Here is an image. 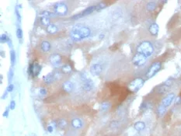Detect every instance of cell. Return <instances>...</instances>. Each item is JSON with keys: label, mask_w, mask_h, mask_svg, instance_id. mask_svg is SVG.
Wrapping results in <instances>:
<instances>
[{"label": "cell", "mask_w": 181, "mask_h": 136, "mask_svg": "<svg viewBox=\"0 0 181 136\" xmlns=\"http://www.w3.org/2000/svg\"><path fill=\"white\" fill-rule=\"evenodd\" d=\"M162 68V64L160 62H153V64L151 65L150 67L148 68L147 72L146 73V77L147 79H151L153 78L154 76L157 74L158 72H160V69Z\"/></svg>", "instance_id": "3"}, {"label": "cell", "mask_w": 181, "mask_h": 136, "mask_svg": "<svg viewBox=\"0 0 181 136\" xmlns=\"http://www.w3.org/2000/svg\"><path fill=\"white\" fill-rule=\"evenodd\" d=\"M47 32L51 34H55L58 31V26L55 25V24H51L49 26H47Z\"/></svg>", "instance_id": "20"}, {"label": "cell", "mask_w": 181, "mask_h": 136, "mask_svg": "<svg viewBox=\"0 0 181 136\" xmlns=\"http://www.w3.org/2000/svg\"><path fill=\"white\" fill-rule=\"evenodd\" d=\"M94 84L93 82L90 79H87L86 80H83V89L85 92H90L93 90Z\"/></svg>", "instance_id": "12"}, {"label": "cell", "mask_w": 181, "mask_h": 136, "mask_svg": "<svg viewBox=\"0 0 181 136\" xmlns=\"http://www.w3.org/2000/svg\"><path fill=\"white\" fill-rule=\"evenodd\" d=\"M41 23L44 26H49L50 25V17H42L41 18Z\"/></svg>", "instance_id": "25"}, {"label": "cell", "mask_w": 181, "mask_h": 136, "mask_svg": "<svg viewBox=\"0 0 181 136\" xmlns=\"http://www.w3.org/2000/svg\"><path fill=\"white\" fill-rule=\"evenodd\" d=\"M145 83V80L142 78H136L128 84V90L132 93H136L140 90Z\"/></svg>", "instance_id": "4"}, {"label": "cell", "mask_w": 181, "mask_h": 136, "mask_svg": "<svg viewBox=\"0 0 181 136\" xmlns=\"http://www.w3.org/2000/svg\"><path fill=\"white\" fill-rule=\"evenodd\" d=\"M57 125L60 129L64 130V129L66 128V127L68 126V122H67V121L65 119L62 118V119H59L58 121Z\"/></svg>", "instance_id": "21"}, {"label": "cell", "mask_w": 181, "mask_h": 136, "mask_svg": "<svg viewBox=\"0 0 181 136\" xmlns=\"http://www.w3.org/2000/svg\"><path fill=\"white\" fill-rule=\"evenodd\" d=\"M159 31H160L159 25L155 23L152 24L148 27V31L151 33V35H153V36H157L158 33H159Z\"/></svg>", "instance_id": "15"}, {"label": "cell", "mask_w": 181, "mask_h": 136, "mask_svg": "<svg viewBox=\"0 0 181 136\" xmlns=\"http://www.w3.org/2000/svg\"><path fill=\"white\" fill-rule=\"evenodd\" d=\"M9 40H10V38H9V37L6 34H2L1 37H0V41H1V43L2 44L6 43V42L9 41Z\"/></svg>", "instance_id": "28"}, {"label": "cell", "mask_w": 181, "mask_h": 136, "mask_svg": "<svg viewBox=\"0 0 181 136\" xmlns=\"http://www.w3.org/2000/svg\"><path fill=\"white\" fill-rule=\"evenodd\" d=\"M110 103H107V102H104V103H103L101 104V106H100V110L103 111V112H105V111H107L110 108Z\"/></svg>", "instance_id": "27"}, {"label": "cell", "mask_w": 181, "mask_h": 136, "mask_svg": "<svg viewBox=\"0 0 181 136\" xmlns=\"http://www.w3.org/2000/svg\"><path fill=\"white\" fill-rule=\"evenodd\" d=\"M13 89H14V86H13L12 84H10V85L8 86L6 90H7L8 92H12V91L13 90Z\"/></svg>", "instance_id": "35"}, {"label": "cell", "mask_w": 181, "mask_h": 136, "mask_svg": "<svg viewBox=\"0 0 181 136\" xmlns=\"http://www.w3.org/2000/svg\"><path fill=\"white\" fill-rule=\"evenodd\" d=\"M12 76H13V71L12 69H10V72H9V75H8V79H9V82L12 81Z\"/></svg>", "instance_id": "34"}, {"label": "cell", "mask_w": 181, "mask_h": 136, "mask_svg": "<svg viewBox=\"0 0 181 136\" xmlns=\"http://www.w3.org/2000/svg\"><path fill=\"white\" fill-rule=\"evenodd\" d=\"M10 60H11V63L12 65H14L17 62V55L14 50L10 51Z\"/></svg>", "instance_id": "24"}, {"label": "cell", "mask_w": 181, "mask_h": 136, "mask_svg": "<svg viewBox=\"0 0 181 136\" xmlns=\"http://www.w3.org/2000/svg\"><path fill=\"white\" fill-rule=\"evenodd\" d=\"M174 99H175V94L173 93H169L166 96H165L163 98V100H162V106H164L165 108H168L170 106V104L172 103V102L173 101Z\"/></svg>", "instance_id": "11"}, {"label": "cell", "mask_w": 181, "mask_h": 136, "mask_svg": "<svg viewBox=\"0 0 181 136\" xmlns=\"http://www.w3.org/2000/svg\"><path fill=\"white\" fill-rule=\"evenodd\" d=\"M103 38V35H100V39Z\"/></svg>", "instance_id": "40"}, {"label": "cell", "mask_w": 181, "mask_h": 136, "mask_svg": "<svg viewBox=\"0 0 181 136\" xmlns=\"http://www.w3.org/2000/svg\"><path fill=\"white\" fill-rule=\"evenodd\" d=\"M55 75H54L53 73H49V74L46 75L44 76L43 78V80L44 82V83L47 84V85H49V84L52 83L53 82L55 81Z\"/></svg>", "instance_id": "17"}, {"label": "cell", "mask_w": 181, "mask_h": 136, "mask_svg": "<svg viewBox=\"0 0 181 136\" xmlns=\"http://www.w3.org/2000/svg\"><path fill=\"white\" fill-rule=\"evenodd\" d=\"M49 61H50L51 64L53 66H59L62 61V56L59 54H52L49 57Z\"/></svg>", "instance_id": "10"}, {"label": "cell", "mask_w": 181, "mask_h": 136, "mask_svg": "<svg viewBox=\"0 0 181 136\" xmlns=\"http://www.w3.org/2000/svg\"><path fill=\"white\" fill-rule=\"evenodd\" d=\"M96 11V6H89V7L86 8V10H84L83 11H82L79 14H76L75 15L74 17H72L71 18L72 19H79V18H81V17H86L87 15H89L91 14L92 12H95Z\"/></svg>", "instance_id": "9"}, {"label": "cell", "mask_w": 181, "mask_h": 136, "mask_svg": "<svg viewBox=\"0 0 181 136\" xmlns=\"http://www.w3.org/2000/svg\"><path fill=\"white\" fill-rule=\"evenodd\" d=\"M9 109L10 108H7L6 110V111L4 113H3V117H8V116H9Z\"/></svg>", "instance_id": "37"}, {"label": "cell", "mask_w": 181, "mask_h": 136, "mask_svg": "<svg viewBox=\"0 0 181 136\" xmlns=\"http://www.w3.org/2000/svg\"><path fill=\"white\" fill-rule=\"evenodd\" d=\"M0 79H1V81H0V83H3V75H1V76H0Z\"/></svg>", "instance_id": "39"}, {"label": "cell", "mask_w": 181, "mask_h": 136, "mask_svg": "<svg viewBox=\"0 0 181 136\" xmlns=\"http://www.w3.org/2000/svg\"><path fill=\"white\" fill-rule=\"evenodd\" d=\"M172 84H173V80H171V79H167L166 81L164 82L162 85H160L156 88L157 93L160 94H164L170 89Z\"/></svg>", "instance_id": "8"}, {"label": "cell", "mask_w": 181, "mask_h": 136, "mask_svg": "<svg viewBox=\"0 0 181 136\" xmlns=\"http://www.w3.org/2000/svg\"><path fill=\"white\" fill-rule=\"evenodd\" d=\"M147 10L148 11H150V12H153L154 10H155V8H156V4L155 3H153V2H150V3H148L147 4Z\"/></svg>", "instance_id": "26"}, {"label": "cell", "mask_w": 181, "mask_h": 136, "mask_svg": "<svg viewBox=\"0 0 181 136\" xmlns=\"http://www.w3.org/2000/svg\"><path fill=\"white\" fill-rule=\"evenodd\" d=\"M54 10L55 13L59 15V16H64L68 13V6L66 4L63 3H56L54 6Z\"/></svg>", "instance_id": "5"}, {"label": "cell", "mask_w": 181, "mask_h": 136, "mask_svg": "<svg viewBox=\"0 0 181 136\" xmlns=\"http://www.w3.org/2000/svg\"><path fill=\"white\" fill-rule=\"evenodd\" d=\"M15 108H16V102H15L14 100H11L10 104V109H11V110H14Z\"/></svg>", "instance_id": "33"}, {"label": "cell", "mask_w": 181, "mask_h": 136, "mask_svg": "<svg viewBox=\"0 0 181 136\" xmlns=\"http://www.w3.org/2000/svg\"><path fill=\"white\" fill-rule=\"evenodd\" d=\"M41 16L43 17H53L55 16V13H52L51 12H49V11H43V12H41Z\"/></svg>", "instance_id": "29"}, {"label": "cell", "mask_w": 181, "mask_h": 136, "mask_svg": "<svg viewBox=\"0 0 181 136\" xmlns=\"http://www.w3.org/2000/svg\"><path fill=\"white\" fill-rule=\"evenodd\" d=\"M147 59L148 58L146 56L141 55V54H138V53H136L135 55H134L133 58H132V62L135 66L141 67L146 64Z\"/></svg>", "instance_id": "6"}, {"label": "cell", "mask_w": 181, "mask_h": 136, "mask_svg": "<svg viewBox=\"0 0 181 136\" xmlns=\"http://www.w3.org/2000/svg\"><path fill=\"white\" fill-rule=\"evenodd\" d=\"M74 89V85L71 83V81H65L64 82V83L62 84V90L65 92V93H70L72 92Z\"/></svg>", "instance_id": "14"}, {"label": "cell", "mask_w": 181, "mask_h": 136, "mask_svg": "<svg viewBox=\"0 0 181 136\" xmlns=\"http://www.w3.org/2000/svg\"><path fill=\"white\" fill-rule=\"evenodd\" d=\"M51 44L49 41H44L41 42V49L42 50V51H44V52H48V51L51 50Z\"/></svg>", "instance_id": "18"}, {"label": "cell", "mask_w": 181, "mask_h": 136, "mask_svg": "<svg viewBox=\"0 0 181 136\" xmlns=\"http://www.w3.org/2000/svg\"><path fill=\"white\" fill-rule=\"evenodd\" d=\"M166 111V108H165L164 106H162V104H160L157 108V114L159 117H162L165 114V113Z\"/></svg>", "instance_id": "23"}, {"label": "cell", "mask_w": 181, "mask_h": 136, "mask_svg": "<svg viewBox=\"0 0 181 136\" xmlns=\"http://www.w3.org/2000/svg\"><path fill=\"white\" fill-rule=\"evenodd\" d=\"M61 70H62V72L63 73H64V74H70L71 71H72V68H71V66L69 64H64V65L62 66Z\"/></svg>", "instance_id": "22"}, {"label": "cell", "mask_w": 181, "mask_h": 136, "mask_svg": "<svg viewBox=\"0 0 181 136\" xmlns=\"http://www.w3.org/2000/svg\"><path fill=\"white\" fill-rule=\"evenodd\" d=\"M106 6H107L106 3H99V4H97V5L96 6V11H99V10H103V9H104Z\"/></svg>", "instance_id": "30"}, {"label": "cell", "mask_w": 181, "mask_h": 136, "mask_svg": "<svg viewBox=\"0 0 181 136\" xmlns=\"http://www.w3.org/2000/svg\"><path fill=\"white\" fill-rule=\"evenodd\" d=\"M47 90H46L44 88H41L40 90H39V95L41 96H44L47 95Z\"/></svg>", "instance_id": "32"}, {"label": "cell", "mask_w": 181, "mask_h": 136, "mask_svg": "<svg viewBox=\"0 0 181 136\" xmlns=\"http://www.w3.org/2000/svg\"><path fill=\"white\" fill-rule=\"evenodd\" d=\"M71 125L72 128L76 129H80L83 126V122L80 118H74L71 120Z\"/></svg>", "instance_id": "16"}, {"label": "cell", "mask_w": 181, "mask_h": 136, "mask_svg": "<svg viewBox=\"0 0 181 136\" xmlns=\"http://www.w3.org/2000/svg\"><path fill=\"white\" fill-rule=\"evenodd\" d=\"M7 94H8V91L6 90L5 92V93H4V94L3 95V96H2V99H3V100H4L5 98H6V96H7Z\"/></svg>", "instance_id": "38"}, {"label": "cell", "mask_w": 181, "mask_h": 136, "mask_svg": "<svg viewBox=\"0 0 181 136\" xmlns=\"http://www.w3.org/2000/svg\"><path fill=\"white\" fill-rule=\"evenodd\" d=\"M91 30L87 26H75L70 33V37L74 41H79L90 36Z\"/></svg>", "instance_id": "1"}, {"label": "cell", "mask_w": 181, "mask_h": 136, "mask_svg": "<svg viewBox=\"0 0 181 136\" xmlns=\"http://www.w3.org/2000/svg\"><path fill=\"white\" fill-rule=\"evenodd\" d=\"M41 69H42V68H41V65L38 63L35 62V63L30 65L28 69V73L29 75H31L33 77H36L41 73Z\"/></svg>", "instance_id": "7"}, {"label": "cell", "mask_w": 181, "mask_h": 136, "mask_svg": "<svg viewBox=\"0 0 181 136\" xmlns=\"http://www.w3.org/2000/svg\"><path fill=\"white\" fill-rule=\"evenodd\" d=\"M17 36L19 39H21L23 37V31L20 28H18L17 30Z\"/></svg>", "instance_id": "31"}, {"label": "cell", "mask_w": 181, "mask_h": 136, "mask_svg": "<svg viewBox=\"0 0 181 136\" xmlns=\"http://www.w3.org/2000/svg\"><path fill=\"white\" fill-rule=\"evenodd\" d=\"M134 128L137 131H141L146 128V123L143 121H137L134 124Z\"/></svg>", "instance_id": "19"}, {"label": "cell", "mask_w": 181, "mask_h": 136, "mask_svg": "<svg viewBox=\"0 0 181 136\" xmlns=\"http://www.w3.org/2000/svg\"><path fill=\"white\" fill-rule=\"evenodd\" d=\"M154 52V47L150 41H142L138 45L136 48V53L146 56L147 58H149Z\"/></svg>", "instance_id": "2"}, {"label": "cell", "mask_w": 181, "mask_h": 136, "mask_svg": "<svg viewBox=\"0 0 181 136\" xmlns=\"http://www.w3.org/2000/svg\"><path fill=\"white\" fill-rule=\"evenodd\" d=\"M102 71L103 68L100 64H93L90 68V72L93 76H99Z\"/></svg>", "instance_id": "13"}, {"label": "cell", "mask_w": 181, "mask_h": 136, "mask_svg": "<svg viewBox=\"0 0 181 136\" xmlns=\"http://www.w3.org/2000/svg\"><path fill=\"white\" fill-rule=\"evenodd\" d=\"M181 103V96H178V97L175 99V103L176 104H180Z\"/></svg>", "instance_id": "36"}]
</instances>
